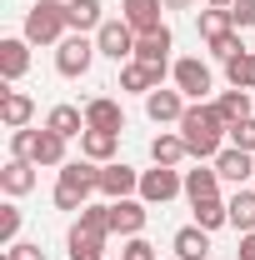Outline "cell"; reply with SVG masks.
<instances>
[{
  "label": "cell",
  "mask_w": 255,
  "mask_h": 260,
  "mask_svg": "<svg viewBox=\"0 0 255 260\" xmlns=\"http://www.w3.org/2000/svg\"><path fill=\"white\" fill-rule=\"evenodd\" d=\"M225 205H230V225L240 230V235H245V230H255V190H245V185H240Z\"/></svg>",
  "instance_id": "484cf974"
},
{
  "label": "cell",
  "mask_w": 255,
  "mask_h": 260,
  "mask_svg": "<svg viewBox=\"0 0 255 260\" xmlns=\"http://www.w3.org/2000/svg\"><path fill=\"white\" fill-rule=\"evenodd\" d=\"M35 165H55V170H60L65 165V135L40 130V140H35Z\"/></svg>",
  "instance_id": "f1b7e54d"
},
{
  "label": "cell",
  "mask_w": 255,
  "mask_h": 260,
  "mask_svg": "<svg viewBox=\"0 0 255 260\" xmlns=\"http://www.w3.org/2000/svg\"><path fill=\"white\" fill-rule=\"evenodd\" d=\"M215 110L225 115V130H230L235 120H245V115H250V90H235V85H230V90L215 100Z\"/></svg>",
  "instance_id": "83f0119b"
},
{
  "label": "cell",
  "mask_w": 255,
  "mask_h": 260,
  "mask_svg": "<svg viewBox=\"0 0 255 260\" xmlns=\"http://www.w3.org/2000/svg\"><path fill=\"white\" fill-rule=\"evenodd\" d=\"M20 235V205H0V245H15Z\"/></svg>",
  "instance_id": "e575fe53"
},
{
  "label": "cell",
  "mask_w": 255,
  "mask_h": 260,
  "mask_svg": "<svg viewBox=\"0 0 255 260\" xmlns=\"http://www.w3.org/2000/svg\"><path fill=\"white\" fill-rule=\"evenodd\" d=\"M100 195H110V200L140 195V170H130V165H120V160L100 165Z\"/></svg>",
  "instance_id": "ba28073f"
},
{
  "label": "cell",
  "mask_w": 255,
  "mask_h": 260,
  "mask_svg": "<svg viewBox=\"0 0 255 260\" xmlns=\"http://www.w3.org/2000/svg\"><path fill=\"white\" fill-rule=\"evenodd\" d=\"M100 250H105V240L90 235V230H80V225L65 235V255H70V260H105Z\"/></svg>",
  "instance_id": "cb8c5ba5"
},
{
  "label": "cell",
  "mask_w": 255,
  "mask_h": 260,
  "mask_svg": "<svg viewBox=\"0 0 255 260\" xmlns=\"http://www.w3.org/2000/svg\"><path fill=\"white\" fill-rule=\"evenodd\" d=\"M10 260H45V250H40L35 240H15V245H10Z\"/></svg>",
  "instance_id": "f35d334b"
},
{
  "label": "cell",
  "mask_w": 255,
  "mask_h": 260,
  "mask_svg": "<svg viewBox=\"0 0 255 260\" xmlns=\"http://www.w3.org/2000/svg\"><path fill=\"white\" fill-rule=\"evenodd\" d=\"M210 55H215V60H235V55H245V45H240V30H225L220 40H210Z\"/></svg>",
  "instance_id": "836d02e7"
},
{
  "label": "cell",
  "mask_w": 255,
  "mask_h": 260,
  "mask_svg": "<svg viewBox=\"0 0 255 260\" xmlns=\"http://www.w3.org/2000/svg\"><path fill=\"white\" fill-rule=\"evenodd\" d=\"M25 70H30V40H25V35L0 40V75H5V80H20Z\"/></svg>",
  "instance_id": "9a60e30c"
},
{
  "label": "cell",
  "mask_w": 255,
  "mask_h": 260,
  "mask_svg": "<svg viewBox=\"0 0 255 260\" xmlns=\"http://www.w3.org/2000/svg\"><path fill=\"white\" fill-rule=\"evenodd\" d=\"M145 220H150V210H145V200H135V195H130V200H110V230H115V235H140V230H145Z\"/></svg>",
  "instance_id": "8fae6325"
},
{
  "label": "cell",
  "mask_w": 255,
  "mask_h": 260,
  "mask_svg": "<svg viewBox=\"0 0 255 260\" xmlns=\"http://www.w3.org/2000/svg\"><path fill=\"white\" fill-rule=\"evenodd\" d=\"M215 170H220V180H230V185L240 190V185L255 175V155H250V150H235V145H225L220 155H215Z\"/></svg>",
  "instance_id": "5bb4252c"
},
{
  "label": "cell",
  "mask_w": 255,
  "mask_h": 260,
  "mask_svg": "<svg viewBox=\"0 0 255 260\" xmlns=\"http://www.w3.org/2000/svg\"><path fill=\"white\" fill-rule=\"evenodd\" d=\"M45 130H55L65 140H80L90 125H85V110H80V105H55V110L45 115Z\"/></svg>",
  "instance_id": "d6986e66"
},
{
  "label": "cell",
  "mask_w": 255,
  "mask_h": 260,
  "mask_svg": "<svg viewBox=\"0 0 255 260\" xmlns=\"http://www.w3.org/2000/svg\"><path fill=\"white\" fill-rule=\"evenodd\" d=\"M180 140H185V150H190L195 160H215V155H220V140H225V115L210 100L185 105V115H180Z\"/></svg>",
  "instance_id": "6da1fadb"
},
{
  "label": "cell",
  "mask_w": 255,
  "mask_h": 260,
  "mask_svg": "<svg viewBox=\"0 0 255 260\" xmlns=\"http://www.w3.org/2000/svg\"><path fill=\"white\" fill-rule=\"evenodd\" d=\"M30 115H35V100L25 95V90H5V95H0V120L10 130H25Z\"/></svg>",
  "instance_id": "44dd1931"
},
{
  "label": "cell",
  "mask_w": 255,
  "mask_h": 260,
  "mask_svg": "<svg viewBox=\"0 0 255 260\" xmlns=\"http://www.w3.org/2000/svg\"><path fill=\"white\" fill-rule=\"evenodd\" d=\"M185 190V175L175 165H155V170H140V200L145 205H165Z\"/></svg>",
  "instance_id": "5b68a950"
},
{
  "label": "cell",
  "mask_w": 255,
  "mask_h": 260,
  "mask_svg": "<svg viewBox=\"0 0 255 260\" xmlns=\"http://www.w3.org/2000/svg\"><path fill=\"white\" fill-rule=\"evenodd\" d=\"M35 170H40L35 160H15V155H10V160H5V170H0V190L10 195V200L30 195V190H35Z\"/></svg>",
  "instance_id": "4fadbf2b"
},
{
  "label": "cell",
  "mask_w": 255,
  "mask_h": 260,
  "mask_svg": "<svg viewBox=\"0 0 255 260\" xmlns=\"http://www.w3.org/2000/svg\"><path fill=\"white\" fill-rule=\"evenodd\" d=\"M205 5H220V10H230V5H235V0H205Z\"/></svg>",
  "instance_id": "b9f144b4"
},
{
  "label": "cell",
  "mask_w": 255,
  "mask_h": 260,
  "mask_svg": "<svg viewBox=\"0 0 255 260\" xmlns=\"http://www.w3.org/2000/svg\"><path fill=\"white\" fill-rule=\"evenodd\" d=\"M170 45H175V35H170V25H160V30L135 40V60L150 70H170Z\"/></svg>",
  "instance_id": "9c48e42d"
},
{
  "label": "cell",
  "mask_w": 255,
  "mask_h": 260,
  "mask_svg": "<svg viewBox=\"0 0 255 260\" xmlns=\"http://www.w3.org/2000/svg\"><path fill=\"white\" fill-rule=\"evenodd\" d=\"M195 225H200V230H220V225H230V205H225L220 195L195 200Z\"/></svg>",
  "instance_id": "4316f807"
},
{
  "label": "cell",
  "mask_w": 255,
  "mask_h": 260,
  "mask_svg": "<svg viewBox=\"0 0 255 260\" xmlns=\"http://www.w3.org/2000/svg\"><path fill=\"white\" fill-rule=\"evenodd\" d=\"M170 75H175V90L185 100H205L210 95V85H215V75H210V65L200 60V55H185V60L170 65Z\"/></svg>",
  "instance_id": "8992f818"
},
{
  "label": "cell",
  "mask_w": 255,
  "mask_h": 260,
  "mask_svg": "<svg viewBox=\"0 0 255 260\" xmlns=\"http://www.w3.org/2000/svg\"><path fill=\"white\" fill-rule=\"evenodd\" d=\"M70 35V15H65V0H40L25 10V40L30 45H60Z\"/></svg>",
  "instance_id": "3957f363"
},
{
  "label": "cell",
  "mask_w": 255,
  "mask_h": 260,
  "mask_svg": "<svg viewBox=\"0 0 255 260\" xmlns=\"http://www.w3.org/2000/svg\"><path fill=\"white\" fill-rule=\"evenodd\" d=\"M100 50H95V40H85V35H65L60 45H55V70H60L65 80H80L85 70H90V60H95Z\"/></svg>",
  "instance_id": "277c9868"
},
{
  "label": "cell",
  "mask_w": 255,
  "mask_h": 260,
  "mask_svg": "<svg viewBox=\"0 0 255 260\" xmlns=\"http://www.w3.org/2000/svg\"><path fill=\"white\" fill-rule=\"evenodd\" d=\"M235 255H240V260H255V230L240 235V250H235Z\"/></svg>",
  "instance_id": "ab89813d"
},
{
  "label": "cell",
  "mask_w": 255,
  "mask_h": 260,
  "mask_svg": "<svg viewBox=\"0 0 255 260\" xmlns=\"http://www.w3.org/2000/svg\"><path fill=\"white\" fill-rule=\"evenodd\" d=\"M185 195H190V205L195 200H210V195H220V170L210 165H200V170H185Z\"/></svg>",
  "instance_id": "d4e9b609"
},
{
  "label": "cell",
  "mask_w": 255,
  "mask_h": 260,
  "mask_svg": "<svg viewBox=\"0 0 255 260\" xmlns=\"http://www.w3.org/2000/svg\"><path fill=\"white\" fill-rule=\"evenodd\" d=\"M35 140H40V130H15L10 135V155L15 160H35Z\"/></svg>",
  "instance_id": "d590c367"
},
{
  "label": "cell",
  "mask_w": 255,
  "mask_h": 260,
  "mask_svg": "<svg viewBox=\"0 0 255 260\" xmlns=\"http://www.w3.org/2000/svg\"><path fill=\"white\" fill-rule=\"evenodd\" d=\"M160 80H165V70H150L140 60L120 65V90H130V95H150V90H160Z\"/></svg>",
  "instance_id": "e0dca14e"
},
{
  "label": "cell",
  "mask_w": 255,
  "mask_h": 260,
  "mask_svg": "<svg viewBox=\"0 0 255 260\" xmlns=\"http://www.w3.org/2000/svg\"><path fill=\"white\" fill-rule=\"evenodd\" d=\"M225 80L235 90H255V50H245V55H235V60L225 65Z\"/></svg>",
  "instance_id": "4dcf8cb0"
},
{
  "label": "cell",
  "mask_w": 255,
  "mask_h": 260,
  "mask_svg": "<svg viewBox=\"0 0 255 260\" xmlns=\"http://www.w3.org/2000/svg\"><path fill=\"white\" fill-rule=\"evenodd\" d=\"M225 30H235V25H230V10H220V5H205V10H200V40L210 45V40H220Z\"/></svg>",
  "instance_id": "f546056e"
},
{
  "label": "cell",
  "mask_w": 255,
  "mask_h": 260,
  "mask_svg": "<svg viewBox=\"0 0 255 260\" xmlns=\"http://www.w3.org/2000/svg\"><path fill=\"white\" fill-rule=\"evenodd\" d=\"M135 40H140V35L130 30L125 20H105V25H100L95 30V50L100 55H110V60H135Z\"/></svg>",
  "instance_id": "52a82bcc"
},
{
  "label": "cell",
  "mask_w": 255,
  "mask_h": 260,
  "mask_svg": "<svg viewBox=\"0 0 255 260\" xmlns=\"http://www.w3.org/2000/svg\"><path fill=\"white\" fill-rule=\"evenodd\" d=\"M185 155H190V150H185L180 130H160L155 140H150V160H155V165H180Z\"/></svg>",
  "instance_id": "603a6c76"
},
{
  "label": "cell",
  "mask_w": 255,
  "mask_h": 260,
  "mask_svg": "<svg viewBox=\"0 0 255 260\" xmlns=\"http://www.w3.org/2000/svg\"><path fill=\"white\" fill-rule=\"evenodd\" d=\"M115 260H120V255H115Z\"/></svg>",
  "instance_id": "7bdbcfd3"
},
{
  "label": "cell",
  "mask_w": 255,
  "mask_h": 260,
  "mask_svg": "<svg viewBox=\"0 0 255 260\" xmlns=\"http://www.w3.org/2000/svg\"><path fill=\"white\" fill-rule=\"evenodd\" d=\"M195 0H165V10H190Z\"/></svg>",
  "instance_id": "60d3db41"
},
{
  "label": "cell",
  "mask_w": 255,
  "mask_h": 260,
  "mask_svg": "<svg viewBox=\"0 0 255 260\" xmlns=\"http://www.w3.org/2000/svg\"><path fill=\"white\" fill-rule=\"evenodd\" d=\"M230 25H235V30H250L255 25V0H235V5H230Z\"/></svg>",
  "instance_id": "74e56055"
},
{
  "label": "cell",
  "mask_w": 255,
  "mask_h": 260,
  "mask_svg": "<svg viewBox=\"0 0 255 260\" xmlns=\"http://www.w3.org/2000/svg\"><path fill=\"white\" fill-rule=\"evenodd\" d=\"M145 115H150L155 125H180V115H185V95L160 85V90H150V95H145Z\"/></svg>",
  "instance_id": "7c38bea8"
},
{
  "label": "cell",
  "mask_w": 255,
  "mask_h": 260,
  "mask_svg": "<svg viewBox=\"0 0 255 260\" xmlns=\"http://www.w3.org/2000/svg\"><path fill=\"white\" fill-rule=\"evenodd\" d=\"M115 150H120V130H85L80 135V155L95 160V165H110Z\"/></svg>",
  "instance_id": "2e32d148"
},
{
  "label": "cell",
  "mask_w": 255,
  "mask_h": 260,
  "mask_svg": "<svg viewBox=\"0 0 255 260\" xmlns=\"http://www.w3.org/2000/svg\"><path fill=\"white\" fill-rule=\"evenodd\" d=\"M100 190V165L95 160H65L55 170V205L60 210H85L90 205V195Z\"/></svg>",
  "instance_id": "7a4b0ae2"
},
{
  "label": "cell",
  "mask_w": 255,
  "mask_h": 260,
  "mask_svg": "<svg viewBox=\"0 0 255 260\" xmlns=\"http://www.w3.org/2000/svg\"><path fill=\"white\" fill-rule=\"evenodd\" d=\"M225 140H230L235 150H250V155H255V115H245V120H235V125L225 130Z\"/></svg>",
  "instance_id": "d6a6232c"
},
{
  "label": "cell",
  "mask_w": 255,
  "mask_h": 260,
  "mask_svg": "<svg viewBox=\"0 0 255 260\" xmlns=\"http://www.w3.org/2000/svg\"><path fill=\"white\" fill-rule=\"evenodd\" d=\"M65 15H70V30L85 35V30H100L105 15H100V0H65Z\"/></svg>",
  "instance_id": "7402d4cb"
},
{
  "label": "cell",
  "mask_w": 255,
  "mask_h": 260,
  "mask_svg": "<svg viewBox=\"0 0 255 260\" xmlns=\"http://www.w3.org/2000/svg\"><path fill=\"white\" fill-rule=\"evenodd\" d=\"M85 125H90V130H125V110H120V100L95 95L90 105H85Z\"/></svg>",
  "instance_id": "ac0fdd59"
},
{
  "label": "cell",
  "mask_w": 255,
  "mask_h": 260,
  "mask_svg": "<svg viewBox=\"0 0 255 260\" xmlns=\"http://www.w3.org/2000/svg\"><path fill=\"white\" fill-rule=\"evenodd\" d=\"M75 225L90 230V235H100V240H105V235H115V230H110V205H95V200L80 210V220H75Z\"/></svg>",
  "instance_id": "1f68e13d"
},
{
  "label": "cell",
  "mask_w": 255,
  "mask_h": 260,
  "mask_svg": "<svg viewBox=\"0 0 255 260\" xmlns=\"http://www.w3.org/2000/svg\"><path fill=\"white\" fill-rule=\"evenodd\" d=\"M120 260H155V245L145 235H130L125 245H120Z\"/></svg>",
  "instance_id": "8d00e7d4"
},
{
  "label": "cell",
  "mask_w": 255,
  "mask_h": 260,
  "mask_svg": "<svg viewBox=\"0 0 255 260\" xmlns=\"http://www.w3.org/2000/svg\"><path fill=\"white\" fill-rule=\"evenodd\" d=\"M170 250H175V260H205V255H210V230H200V225L175 230Z\"/></svg>",
  "instance_id": "ffe728a7"
},
{
  "label": "cell",
  "mask_w": 255,
  "mask_h": 260,
  "mask_svg": "<svg viewBox=\"0 0 255 260\" xmlns=\"http://www.w3.org/2000/svg\"><path fill=\"white\" fill-rule=\"evenodd\" d=\"M160 10H165V0H120V20H125L135 35L160 30V25H165V20H160Z\"/></svg>",
  "instance_id": "30bf717a"
}]
</instances>
